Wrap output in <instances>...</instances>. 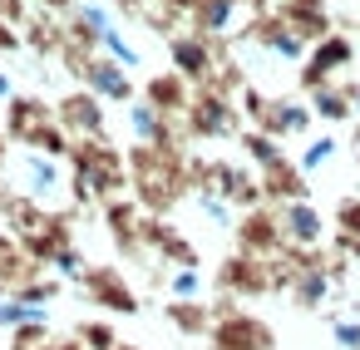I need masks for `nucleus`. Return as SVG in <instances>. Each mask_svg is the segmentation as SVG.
Masks as SVG:
<instances>
[{
  "label": "nucleus",
  "instance_id": "nucleus-1",
  "mask_svg": "<svg viewBox=\"0 0 360 350\" xmlns=\"http://www.w3.org/2000/svg\"><path fill=\"white\" fill-rule=\"evenodd\" d=\"M65 163L55 158V153H45V148H25L20 153V193L30 197V202H40V207H55L60 197H65Z\"/></svg>",
  "mask_w": 360,
  "mask_h": 350
},
{
  "label": "nucleus",
  "instance_id": "nucleus-2",
  "mask_svg": "<svg viewBox=\"0 0 360 350\" xmlns=\"http://www.w3.org/2000/svg\"><path fill=\"white\" fill-rule=\"evenodd\" d=\"M271 217H276V237H281L286 247H296V252H311V247L326 242V217H321V207L306 202V197H281Z\"/></svg>",
  "mask_w": 360,
  "mask_h": 350
},
{
  "label": "nucleus",
  "instance_id": "nucleus-3",
  "mask_svg": "<svg viewBox=\"0 0 360 350\" xmlns=\"http://www.w3.org/2000/svg\"><path fill=\"white\" fill-rule=\"evenodd\" d=\"M79 79H84V89H89L94 99H104V104H129V99H134L129 70H124V65H114L109 55L84 60V65H79Z\"/></svg>",
  "mask_w": 360,
  "mask_h": 350
},
{
  "label": "nucleus",
  "instance_id": "nucleus-4",
  "mask_svg": "<svg viewBox=\"0 0 360 350\" xmlns=\"http://www.w3.org/2000/svg\"><path fill=\"white\" fill-rule=\"evenodd\" d=\"M50 325V306L45 301H25L20 291L15 296H0V330L11 335H35Z\"/></svg>",
  "mask_w": 360,
  "mask_h": 350
},
{
  "label": "nucleus",
  "instance_id": "nucleus-5",
  "mask_svg": "<svg viewBox=\"0 0 360 350\" xmlns=\"http://www.w3.org/2000/svg\"><path fill=\"white\" fill-rule=\"evenodd\" d=\"M262 129L271 134V138H296V134H306L311 129V104H301V99H276V104H262Z\"/></svg>",
  "mask_w": 360,
  "mask_h": 350
},
{
  "label": "nucleus",
  "instance_id": "nucleus-6",
  "mask_svg": "<svg viewBox=\"0 0 360 350\" xmlns=\"http://www.w3.org/2000/svg\"><path fill=\"white\" fill-rule=\"evenodd\" d=\"M129 134L148 148H158L168 138V114L153 104V99H129Z\"/></svg>",
  "mask_w": 360,
  "mask_h": 350
},
{
  "label": "nucleus",
  "instance_id": "nucleus-7",
  "mask_svg": "<svg viewBox=\"0 0 360 350\" xmlns=\"http://www.w3.org/2000/svg\"><path fill=\"white\" fill-rule=\"evenodd\" d=\"M99 104H104V99H94V94H75V99H65V109H60L65 129L99 138V134H104V109H99Z\"/></svg>",
  "mask_w": 360,
  "mask_h": 350
},
{
  "label": "nucleus",
  "instance_id": "nucleus-8",
  "mask_svg": "<svg viewBox=\"0 0 360 350\" xmlns=\"http://www.w3.org/2000/svg\"><path fill=\"white\" fill-rule=\"evenodd\" d=\"M202 291H207V276H202V266H193V261H178V266L168 271V296H173V306H193V301H202Z\"/></svg>",
  "mask_w": 360,
  "mask_h": 350
},
{
  "label": "nucleus",
  "instance_id": "nucleus-9",
  "mask_svg": "<svg viewBox=\"0 0 360 350\" xmlns=\"http://www.w3.org/2000/svg\"><path fill=\"white\" fill-rule=\"evenodd\" d=\"M330 281H335V271H326V266H301V271L291 276V296H296L301 306H326Z\"/></svg>",
  "mask_w": 360,
  "mask_h": 350
},
{
  "label": "nucleus",
  "instance_id": "nucleus-10",
  "mask_svg": "<svg viewBox=\"0 0 360 350\" xmlns=\"http://www.w3.org/2000/svg\"><path fill=\"white\" fill-rule=\"evenodd\" d=\"M217 345H222V350H262V345H266V330H262L257 320L232 316V320L217 330Z\"/></svg>",
  "mask_w": 360,
  "mask_h": 350
},
{
  "label": "nucleus",
  "instance_id": "nucleus-11",
  "mask_svg": "<svg viewBox=\"0 0 360 350\" xmlns=\"http://www.w3.org/2000/svg\"><path fill=\"white\" fill-rule=\"evenodd\" d=\"M193 129L198 134H232V109L222 99H198L193 104Z\"/></svg>",
  "mask_w": 360,
  "mask_h": 350
},
{
  "label": "nucleus",
  "instance_id": "nucleus-12",
  "mask_svg": "<svg viewBox=\"0 0 360 350\" xmlns=\"http://www.w3.org/2000/svg\"><path fill=\"white\" fill-rule=\"evenodd\" d=\"M75 30L84 35V45H99L109 30H114V15H109V6H79V15H75Z\"/></svg>",
  "mask_w": 360,
  "mask_h": 350
},
{
  "label": "nucleus",
  "instance_id": "nucleus-13",
  "mask_svg": "<svg viewBox=\"0 0 360 350\" xmlns=\"http://www.w3.org/2000/svg\"><path fill=\"white\" fill-rule=\"evenodd\" d=\"M173 65H178V74H188V79H202L212 60H207L202 40H173Z\"/></svg>",
  "mask_w": 360,
  "mask_h": 350
},
{
  "label": "nucleus",
  "instance_id": "nucleus-14",
  "mask_svg": "<svg viewBox=\"0 0 360 350\" xmlns=\"http://www.w3.org/2000/svg\"><path fill=\"white\" fill-rule=\"evenodd\" d=\"M311 114H321V119H345L350 114V94H340V89H330V84H316L311 89Z\"/></svg>",
  "mask_w": 360,
  "mask_h": 350
},
{
  "label": "nucleus",
  "instance_id": "nucleus-15",
  "mask_svg": "<svg viewBox=\"0 0 360 350\" xmlns=\"http://www.w3.org/2000/svg\"><path fill=\"white\" fill-rule=\"evenodd\" d=\"M335 153H340V143H335L330 134H321V138H311V143L301 148V158H296V168H301V173H321V168H326V163H330Z\"/></svg>",
  "mask_w": 360,
  "mask_h": 350
},
{
  "label": "nucleus",
  "instance_id": "nucleus-16",
  "mask_svg": "<svg viewBox=\"0 0 360 350\" xmlns=\"http://www.w3.org/2000/svg\"><path fill=\"white\" fill-rule=\"evenodd\" d=\"M232 20H237V6H232V0H202V6H198V25H202L207 35H222Z\"/></svg>",
  "mask_w": 360,
  "mask_h": 350
},
{
  "label": "nucleus",
  "instance_id": "nucleus-17",
  "mask_svg": "<svg viewBox=\"0 0 360 350\" xmlns=\"http://www.w3.org/2000/svg\"><path fill=\"white\" fill-rule=\"evenodd\" d=\"M198 212H202L217 232H227V227H232V217H237V212H232V202H227L222 193H212V188H202V193H198Z\"/></svg>",
  "mask_w": 360,
  "mask_h": 350
},
{
  "label": "nucleus",
  "instance_id": "nucleus-18",
  "mask_svg": "<svg viewBox=\"0 0 360 350\" xmlns=\"http://www.w3.org/2000/svg\"><path fill=\"white\" fill-rule=\"evenodd\" d=\"M266 50H271L276 60H306V35L291 30V25H286V30H271V35H266Z\"/></svg>",
  "mask_w": 360,
  "mask_h": 350
},
{
  "label": "nucleus",
  "instance_id": "nucleus-19",
  "mask_svg": "<svg viewBox=\"0 0 360 350\" xmlns=\"http://www.w3.org/2000/svg\"><path fill=\"white\" fill-rule=\"evenodd\" d=\"M242 148L257 158V168H266V173H276V168H281V148H276V138H271V134H247V138H242Z\"/></svg>",
  "mask_w": 360,
  "mask_h": 350
},
{
  "label": "nucleus",
  "instance_id": "nucleus-20",
  "mask_svg": "<svg viewBox=\"0 0 360 350\" xmlns=\"http://www.w3.org/2000/svg\"><path fill=\"white\" fill-rule=\"evenodd\" d=\"M45 261H50V266H55L65 281H79V276L89 271V266H84V252H79V247H70V242H60V247H55Z\"/></svg>",
  "mask_w": 360,
  "mask_h": 350
},
{
  "label": "nucleus",
  "instance_id": "nucleus-21",
  "mask_svg": "<svg viewBox=\"0 0 360 350\" xmlns=\"http://www.w3.org/2000/svg\"><path fill=\"white\" fill-rule=\"evenodd\" d=\"M99 45H104V55H109L114 65H124V70H139V60H143V55H139V50H134V45H129V40H124L119 30H109V35H104Z\"/></svg>",
  "mask_w": 360,
  "mask_h": 350
},
{
  "label": "nucleus",
  "instance_id": "nucleus-22",
  "mask_svg": "<svg viewBox=\"0 0 360 350\" xmlns=\"http://www.w3.org/2000/svg\"><path fill=\"white\" fill-rule=\"evenodd\" d=\"M330 340L340 350H360V316H330Z\"/></svg>",
  "mask_w": 360,
  "mask_h": 350
},
{
  "label": "nucleus",
  "instance_id": "nucleus-23",
  "mask_svg": "<svg viewBox=\"0 0 360 350\" xmlns=\"http://www.w3.org/2000/svg\"><path fill=\"white\" fill-rule=\"evenodd\" d=\"M340 242L350 252H360V202H345L340 207Z\"/></svg>",
  "mask_w": 360,
  "mask_h": 350
},
{
  "label": "nucleus",
  "instance_id": "nucleus-24",
  "mask_svg": "<svg viewBox=\"0 0 360 350\" xmlns=\"http://www.w3.org/2000/svg\"><path fill=\"white\" fill-rule=\"evenodd\" d=\"M148 99L168 114V104H178V79H153V89H148Z\"/></svg>",
  "mask_w": 360,
  "mask_h": 350
},
{
  "label": "nucleus",
  "instance_id": "nucleus-25",
  "mask_svg": "<svg viewBox=\"0 0 360 350\" xmlns=\"http://www.w3.org/2000/svg\"><path fill=\"white\" fill-rule=\"evenodd\" d=\"M84 340H89V350H114V330L109 325H89Z\"/></svg>",
  "mask_w": 360,
  "mask_h": 350
},
{
  "label": "nucleus",
  "instance_id": "nucleus-26",
  "mask_svg": "<svg viewBox=\"0 0 360 350\" xmlns=\"http://www.w3.org/2000/svg\"><path fill=\"white\" fill-rule=\"evenodd\" d=\"M0 99H6V104H11V99H15V79H11V74H6V70H0Z\"/></svg>",
  "mask_w": 360,
  "mask_h": 350
},
{
  "label": "nucleus",
  "instance_id": "nucleus-27",
  "mask_svg": "<svg viewBox=\"0 0 360 350\" xmlns=\"http://www.w3.org/2000/svg\"><path fill=\"white\" fill-rule=\"evenodd\" d=\"M350 114H360V84L350 89Z\"/></svg>",
  "mask_w": 360,
  "mask_h": 350
}]
</instances>
